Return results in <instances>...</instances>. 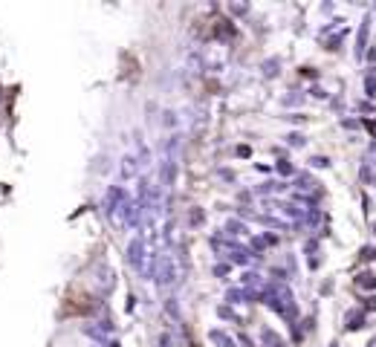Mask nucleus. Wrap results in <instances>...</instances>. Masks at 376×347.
<instances>
[{
    "label": "nucleus",
    "mask_w": 376,
    "mask_h": 347,
    "mask_svg": "<svg viewBox=\"0 0 376 347\" xmlns=\"http://www.w3.org/2000/svg\"><path fill=\"white\" fill-rule=\"evenodd\" d=\"M153 278H156V284L165 286V289L177 286L179 266H177V260H174V255H159V258H156V272H153Z\"/></svg>",
    "instance_id": "nucleus-1"
},
{
    "label": "nucleus",
    "mask_w": 376,
    "mask_h": 347,
    "mask_svg": "<svg viewBox=\"0 0 376 347\" xmlns=\"http://www.w3.org/2000/svg\"><path fill=\"white\" fill-rule=\"evenodd\" d=\"M119 174H122V179H136L139 177V159L136 156H122V162H119Z\"/></svg>",
    "instance_id": "nucleus-2"
},
{
    "label": "nucleus",
    "mask_w": 376,
    "mask_h": 347,
    "mask_svg": "<svg viewBox=\"0 0 376 347\" xmlns=\"http://www.w3.org/2000/svg\"><path fill=\"white\" fill-rule=\"evenodd\" d=\"M159 177H162V185H165V188L174 185V177H177V165H174V159H165V162H162Z\"/></svg>",
    "instance_id": "nucleus-3"
},
{
    "label": "nucleus",
    "mask_w": 376,
    "mask_h": 347,
    "mask_svg": "<svg viewBox=\"0 0 376 347\" xmlns=\"http://www.w3.org/2000/svg\"><path fill=\"white\" fill-rule=\"evenodd\" d=\"M226 229H229V231H232V234H240V223H232V220H229V226H226Z\"/></svg>",
    "instance_id": "nucleus-4"
},
{
    "label": "nucleus",
    "mask_w": 376,
    "mask_h": 347,
    "mask_svg": "<svg viewBox=\"0 0 376 347\" xmlns=\"http://www.w3.org/2000/svg\"><path fill=\"white\" fill-rule=\"evenodd\" d=\"M165 125H177V119H174V113H171V110L165 113Z\"/></svg>",
    "instance_id": "nucleus-5"
},
{
    "label": "nucleus",
    "mask_w": 376,
    "mask_h": 347,
    "mask_svg": "<svg viewBox=\"0 0 376 347\" xmlns=\"http://www.w3.org/2000/svg\"><path fill=\"white\" fill-rule=\"evenodd\" d=\"M200 220H203V214H200V211H191V223H194V226H197Z\"/></svg>",
    "instance_id": "nucleus-6"
}]
</instances>
